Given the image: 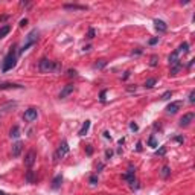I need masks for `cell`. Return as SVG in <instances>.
Listing matches in <instances>:
<instances>
[{
    "label": "cell",
    "instance_id": "obj_4",
    "mask_svg": "<svg viewBox=\"0 0 195 195\" xmlns=\"http://www.w3.org/2000/svg\"><path fill=\"white\" fill-rule=\"evenodd\" d=\"M67 153H69V143L66 142V140H63V142H61V145H60V148L56 149L55 156H53L55 162H58L60 159H63V157H64Z\"/></svg>",
    "mask_w": 195,
    "mask_h": 195
},
{
    "label": "cell",
    "instance_id": "obj_6",
    "mask_svg": "<svg viewBox=\"0 0 195 195\" xmlns=\"http://www.w3.org/2000/svg\"><path fill=\"white\" fill-rule=\"evenodd\" d=\"M35 159H37V153L34 149H31V151L24 156V165H26L28 168H32L34 163H35Z\"/></svg>",
    "mask_w": 195,
    "mask_h": 195
},
{
    "label": "cell",
    "instance_id": "obj_33",
    "mask_svg": "<svg viewBox=\"0 0 195 195\" xmlns=\"http://www.w3.org/2000/svg\"><path fill=\"white\" fill-rule=\"evenodd\" d=\"M157 41H159V37H156V38H151V40H149V44L153 46V44H156Z\"/></svg>",
    "mask_w": 195,
    "mask_h": 195
},
{
    "label": "cell",
    "instance_id": "obj_19",
    "mask_svg": "<svg viewBox=\"0 0 195 195\" xmlns=\"http://www.w3.org/2000/svg\"><path fill=\"white\" fill-rule=\"evenodd\" d=\"M160 175H162L163 178H168L169 175H171V168H169V166H163L162 171H160Z\"/></svg>",
    "mask_w": 195,
    "mask_h": 195
},
{
    "label": "cell",
    "instance_id": "obj_21",
    "mask_svg": "<svg viewBox=\"0 0 195 195\" xmlns=\"http://www.w3.org/2000/svg\"><path fill=\"white\" fill-rule=\"evenodd\" d=\"M180 69H181V63H178V64H174V66L171 67V72H169V75H171V76L177 75L178 72H180Z\"/></svg>",
    "mask_w": 195,
    "mask_h": 195
},
{
    "label": "cell",
    "instance_id": "obj_34",
    "mask_svg": "<svg viewBox=\"0 0 195 195\" xmlns=\"http://www.w3.org/2000/svg\"><path fill=\"white\" fill-rule=\"evenodd\" d=\"M26 24H28V18H23V20L20 21V26L23 28V26H26Z\"/></svg>",
    "mask_w": 195,
    "mask_h": 195
},
{
    "label": "cell",
    "instance_id": "obj_9",
    "mask_svg": "<svg viewBox=\"0 0 195 195\" xmlns=\"http://www.w3.org/2000/svg\"><path fill=\"white\" fill-rule=\"evenodd\" d=\"M72 91H73V84H67L64 89L61 90V93H60V98L61 99H64V98H67L69 95H70Z\"/></svg>",
    "mask_w": 195,
    "mask_h": 195
},
{
    "label": "cell",
    "instance_id": "obj_35",
    "mask_svg": "<svg viewBox=\"0 0 195 195\" xmlns=\"http://www.w3.org/2000/svg\"><path fill=\"white\" fill-rule=\"evenodd\" d=\"M89 38H93V37H95V29H89Z\"/></svg>",
    "mask_w": 195,
    "mask_h": 195
},
{
    "label": "cell",
    "instance_id": "obj_3",
    "mask_svg": "<svg viewBox=\"0 0 195 195\" xmlns=\"http://www.w3.org/2000/svg\"><path fill=\"white\" fill-rule=\"evenodd\" d=\"M37 38H38V31L37 29H32L28 35H26V40H24V43H23V46L20 47V51H18V53L21 55V53H24L31 46H34L37 43Z\"/></svg>",
    "mask_w": 195,
    "mask_h": 195
},
{
    "label": "cell",
    "instance_id": "obj_42",
    "mask_svg": "<svg viewBox=\"0 0 195 195\" xmlns=\"http://www.w3.org/2000/svg\"><path fill=\"white\" fill-rule=\"evenodd\" d=\"M0 195H6V194H5V192H2V191H0Z\"/></svg>",
    "mask_w": 195,
    "mask_h": 195
},
{
    "label": "cell",
    "instance_id": "obj_27",
    "mask_svg": "<svg viewBox=\"0 0 195 195\" xmlns=\"http://www.w3.org/2000/svg\"><path fill=\"white\" fill-rule=\"evenodd\" d=\"M171 96H172V91H171V90H168V91H165V93L162 95V101H168Z\"/></svg>",
    "mask_w": 195,
    "mask_h": 195
},
{
    "label": "cell",
    "instance_id": "obj_22",
    "mask_svg": "<svg viewBox=\"0 0 195 195\" xmlns=\"http://www.w3.org/2000/svg\"><path fill=\"white\" fill-rule=\"evenodd\" d=\"M5 89H21V86H18V84H0V90Z\"/></svg>",
    "mask_w": 195,
    "mask_h": 195
},
{
    "label": "cell",
    "instance_id": "obj_11",
    "mask_svg": "<svg viewBox=\"0 0 195 195\" xmlns=\"http://www.w3.org/2000/svg\"><path fill=\"white\" fill-rule=\"evenodd\" d=\"M21 149H23V143L16 142L14 145H12V156H14V157H18L20 153H21Z\"/></svg>",
    "mask_w": 195,
    "mask_h": 195
},
{
    "label": "cell",
    "instance_id": "obj_10",
    "mask_svg": "<svg viewBox=\"0 0 195 195\" xmlns=\"http://www.w3.org/2000/svg\"><path fill=\"white\" fill-rule=\"evenodd\" d=\"M154 24H156V29L159 31V32H166V29H168V26H166V23L163 21V20H154Z\"/></svg>",
    "mask_w": 195,
    "mask_h": 195
},
{
    "label": "cell",
    "instance_id": "obj_23",
    "mask_svg": "<svg viewBox=\"0 0 195 195\" xmlns=\"http://www.w3.org/2000/svg\"><path fill=\"white\" fill-rule=\"evenodd\" d=\"M154 84H156V78H149V79H146L145 87H146V89H151V87H154Z\"/></svg>",
    "mask_w": 195,
    "mask_h": 195
},
{
    "label": "cell",
    "instance_id": "obj_16",
    "mask_svg": "<svg viewBox=\"0 0 195 195\" xmlns=\"http://www.w3.org/2000/svg\"><path fill=\"white\" fill-rule=\"evenodd\" d=\"M64 9H78V11H86L87 6L82 5H64Z\"/></svg>",
    "mask_w": 195,
    "mask_h": 195
},
{
    "label": "cell",
    "instance_id": "obj_2",
    "mask_svg": "<svg viewBox=\"0 0 195 195\" xmlns=\"http://www.w3.org/2000/svg\"><path fill=\"white\" fill-rule=\"evenodd\" d=\"M16 64H17V53L14 49H11L8 55L5 56V60H3V66H2V70L3 72H8L11 70V69H14L16 67Z\"/></svg>",
    "mask_w": 195,
    "mask_h": 195
},
{
    "label": "cell",
    "instance_id": "obj_39",
    "mask_svg": "<svg viewBox=\"0 0 195 195\" xmlns=\"http://www.w3.org/2000/svg\"><path fill=\"white\" fill-rule=\"evenodd\" d=\"M104 136H105V139H111V136H110V133H108V131L104 133Z\"/></svg>",
    "mask_w": 195,
    "mask_h": 195
},
{
    "label": "cell",
    "instance_id": "obj_20",
    "mask_svg": "<svg viewBox=\"0 0 195 195\" xmlns=\"http://www.w3.org/2000/svg\"><path fill=\"white\" fill-rule=\"evenodd\" d=\"M122 178H124V180H126V181H130V183H131V181L134 180V171H133V169H130V171H128L126 174H124V175H122Z\"/></svg>",
    "mask_w": 195,
    "mask_h": 195
},
{
    "label": "cell",
    "instance_id": "obj_30",
    "mask_svg": "<svg viewBox=\"0 0 195 195\" xmlns=\"http://www.w3.org/2000/svg\"><path fill=\"white\" fill-rule=\"evenodd\" d=\"M89 181H90V184H96L98 183V175H91Z\"/></svg>",
    "mask_w": 195,
    "mask_h": 195
},
{
    "label": "cell",
    "instance_id": "obj_12",
    "mask_svg": "<svg viewBox=\"0 0 195 195\" xmlns=\"http://www.w3.org/2000/svg\"><path fill=\"white\" fill-rule=\"evenodd\" d=\"M188 52H189V44H188V43H183V44H180V47L175 51V53H177L178 56H180L181 53L184 55V53H188Z\"/></svg>",
    "mask_w": 195,
    "mask_h": 195
},
{
    "label": "cell",
    "instance_id": "obj_28",
    "mask_svg": "<svg viewBox=\"0 0 195 195\" xmlns=\"http://www.w3.org/2000/svg\"><path fill=\"white\" fill-rule=\"evenodd\" d=\"M149 146H153V148H156V146H157V142H156V137H154V136H151V137H149Z\"/></svg>",
    "mask_w": 195,
    "mask_h": 195
},
{
    "label": "cell",
    "instance_id": "obj_25",
    "mask_svg": "<svg viewBox=\"0 0 195 195\" xmlns=\"http://www.w3.org/2000/svg\"><path fill=\"white\" fill-rule=\"evenodd\" d=\"M26 180H28L29 183H34V181H35V177H34V172H32V171H28V174H26Z\"/></svg>",
    "mask_w": 195,
    "mask_h": 195
},
{
    "label": "cell",
    "instance_id": "obj_36",
    "mask_svg": "<svg viewBox=\"0 0 195 195\" xmlns=\"http://www.w3.org/2000/svg\"><path fill=\"white\" fill-rule=\"evenodd\" d=\"M105 93H107V90H102V91H101V101H105Z\"/></svg>",
    "mask_w": 195,
    "mask_h": 195
},
{
    "label": "cell",
    "instance_id": "obj_17",
    "mask_svg": "<svg viewBox=\"0 0 195 195\" xmlns=\"http://www.w3.org/2000/svg\"><path fill=\"white\" fill-rule=\"evenodd\" d=\"M61 183H63V177H61V175H56L52 181V188L53 189H58V188L61 186Z\"/></svg>",
    "mask_w": 195,
    "mask_h": 195
},
{
    "label": "cell",
    "instance_id": "obj_7",
    "mask_svg": "<svg viewBox=\"0 0 195 195\" xmlns=\"http://www.w3.org/2000/svg\"><path fill=\"white\" fill-rule=\"evenodd\" d=\"M181 107H183V102H181V101H174V102H171L169 105L166 107V113H168V114H175Z\"/></svg>",
    "mask_w": 195,
    "mask_h": 195
},
{
    "label": "cell",
    "instance_id": "obj_13",
    "mask_svg": "<svg viewBox=\"0 0 195 195\" xmlns=\"http://www.w3.org/2000/svg\"><path fill=\"white\" fill-rule=\"evenodd\" d=\"M168 61H169V64H171V66H174V64H178V63H180V56H178L177 53H175V51H174V52L169 55Z\"/></svg>",
    "mask_w": 195,
    "mask_h": 195
},
{
    "label": "cell",
    "instance_id": "obj_29",
    "mask_svg": "<svg viewBox=\"0 0 195 195\" xmlns=\"http://www.w3.org/2000/svg\"><path fill=\"white\" fill-rule=\"evenodd\" d=\"M189 102H191V104L195 102V90H192V91L189 93Z\"/></svg>",
    "mask_w": 195,
    "mask_h": 195
},
{
    "label": "cell",
    "instance_id": "obj_24",
    "mask_svg": "<svg viewBox=\"0 0 195 195\" xmlns=\"http://www.w3.org/2000/svg\"><path fill=\"white\" fill-rule=\"evenodd\" d=\"M157 60H159V58H157V55H153V56H151V60H149V66H151V67H156V66L159 64V61H157Z\"/></svg>",
    "mask_w": 195,
    "mask_h": 195
},
{
    "label": "cell",
    "instance_id": "obj_31",
    "mask_svg": "<svg viewBox=\"0 0 195 195\" xmlns=\"http://www.w3.org/2000/svg\"><path fill=\"white\" fill-rule=\"evenodd\" d=\"M76 75H78L76 70H72V69H70V70L67 72V76H70V78H72V76H76Z\"/></svg>",
    "mask_w": 195,
    "mask_h": 195
},
{
    "label": "cell",
    "instance_id": "obj_15",
    "mask_svg": "<svg viewBox=\"0 0 195 195\" xmlns=\"http://www.w3.org/2000/svg\"><path fill=\"white\" fill-rule=\"evenodd\" d=\"M9 32H11V26H9V24L2 26V28H0V38H5V37L8 35Z\"/></svg>",
    "mask_w": 195,
    "mask_h": 195
},
{
    "label": "cell",
    "instance_id": "obj_40",
    "mask_svg": "<svg viewBox=\"0 0 195 195\" xmlns=\"http://www.w3.org/2000/svg\"><path fill=\"white\" fill-rule=\"evenodd\" d=\"M137 151H142V143L140 142L137 143Z\"/></svg>",
    "mask_w": 195,
    "mask_h": 195
},
{
    "label": "cell",
    "instance_id": "obj_14",
    "mask_svg": "<svg viewBox=\"0 0 195 195\" xmlns=\"http://www.w3.org/2000/svg\"><path fill=\"white\" fill-rule=\"evenodd\" d=\"M89 128H90V121H86V122L82 124V126H81V130L78 131V134H79V136H86L87 131H89Z\"/></svg>",
    "mask_w": 195,
    "mask_h": 195
},
{
    "label": "cell",
    "instance_id": "obj_37",
    "mask_svg": "<svg viewBox=\"0 0 195 195\" xmlns=\"http://www.w3.org/2000/svg\"><path fill=\"white\" fill-rule=\"evenodd\" d=\"M105 156H107V157H108V159H110V157H111V156H113V151H111V149H107Z\"/></svg>",
    "mask_w": 195,
    "mask_h": 195
},
{
    "label": "cell",
    "instance_id": "obj_1",
    "mask_svg": "<svg viewBox=\"0 0 195 195\" xmlns=\"http://www.w3.org/2000/svg\"><path fill=\"white\" fill-rule=\"evenodd\" d=\"M38 69H40V72H43V73L56 72V70H60V64H58L56 61L47 60V58H41L40 63H38Z\"/></svg>",
    "mask_w": 195,
    "mask_h": 195
},
{
    "label": "cell",
    "instance_id": "obj_26",
    "mask_svg": "<svg viewBox=\"0 0 195 195\" xmlns=\"http://www.w3.org/2000/svg\"><path fill=\"white\" fill-rule=\"evenodd\" d=\"M105 64H107L105 60H99L98 63H95V69H102V67H104Z\"/></svg>",
    "mask_w": 195,
    "mask_h": 195
},
{
    "label": "cell",
    "instance_id": "obj_18",
    "mask_svg": "<svg viewBox=\"0 0 195 195\" xmlns=\"http://www.w3.org/2000/svg\"><path fill=\"white\" fill-rule=\"evenodd\" d=\"M9 136H11L12 139H17L18 136H20V128H18L17 125L11 128V131H9Z\"/></svg>",
    "mask_w": 195,
    "mask_h": 195
},
{
    "label": "cell",
    "instance_id": "obj_38",
    "mask_svg": "<svg viewBox=\"0 0 195 195\" xmlns=\"http://www.w3.org/2000/svg\"><path fill=\"white\" fill-rule=\"evenodd\" d=\"M91 153H93V148H91V146H90V145H89V146H87V154H89V156H90Z\"/></svg>",
    "mask_w": 195,
    "mask_h": 195
},
{
    "label": "cell",
    "instance_id": "obj_8",
    "mask_svg": "<svg viewBox=\"0 0 195 195\" xmlns=\"http://www.w3.org/2000/svg\"><path fill=\"white\" fill-rule=\"evenodd\" d=\"M194 117H195L194 113H186V114H183V117L180 119V126H188V125L194 121Z\"/></svg>",
    "mask_w": 195,
    "mask_h": 195
},
{
    "label": "cell",
    "instance_id": "obj_32",
    "mask_svg": "<svg viewBox=\"0 0 195 195\" xmlns=\"http://www.w3.org/2000/svg\"><path fill=\"white\" fill-rule=\"evenodd\" d=\"M130 128H131L133 131H137V128H139V126H137V125L134 124V122H131V124H130Z\"/></svg>",
    "mask_w": 195,
    "mask_h": 195
},
{
    "label": "cell",
    "instance_id": "obj_41",
    "mask_svg": "<svg viewBox=\"0 0 195 195\" xmlns=\"http://www.w3.org/2000/svg\"><path fill=\"white\" fill-rule=\"evenodd\" d=\"M175 140H177V142H183L184 139H183V137H175Z\"/></svg>",
    "mask_w": 195,
    "mask_h": 195
},
{
    "label": "cell",
    "instance_id": "obj_5",
    "mask_svg": "<svg viewBox=\"0 0 195 195\" xmlns=\"http://www.w3.org/2000/svg\"><path fill=\"white\" fill-rule=\"evenodd\" d=\"M37 116H38V111H37V108H28L26 111H24V114H23V119L26 121V122H34L37 119Z\"/></svg>",
    "mask_w": 195,
    "mask_h": 195
}]
</instances>
